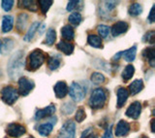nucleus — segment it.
<instances>
[{
  "mask_svg": "<svg viewBox=\"0 0 155 138\" xmlns=\"http://www.w3.org/2000/svg\"><path fill=\"white\" fill-rule=\"evenodd\" d=\"M24 67V53L22 51H18L11 57L8 62L7 71L9 76L12 79H17L21 76L22 69Z\"/></svg>",
  "mask_w": 155,
  "mask_h": 138,
  "instance_id": "obj_1",
  "label": "nucleus"
},
{
  "mask_svg": "<svg viewBox=\"0 0 155 138\" xmlns=\"http://www.w3.org/2000/svg\"><path fill=\"white\" fill-rule=\"evenodd\" d=\"M107 100L106 91L102 88H96L92 91L88 104L93 109H101L103 108Z\"/></svg>",
  "mask_w": 155,
  "mask_h": 138,
  "instance_id": "obj_2",
  "label": "nucleus"
},
{
  "mask_svg": "<svg viewBox=\"0 0 155 138\" xmlns=\"http://www.w3.org/2000/svg\"><path fill=\"white\" fill-rule=\"evenodd\" d=\"M46 60V55L41 50H34L28 57V70L34 71L40 68Z\"/></svg>",
  "mask_w": 155,
  "mask_h": 138,
  "instance_id": "obj_3",
  "label": "nucleus"
},
{
  "mask_svg": "<svg viewBox=\"0 0 155 138\" xmlns=\"http://www.w3.org/2000/svg\"><path fill=\"white\" fill-rule=\"evenodd\" d=\"M1 98L6 104L13 105L18 98V91L12 86L4 87L1 91Z\"/></svg>",
  "mask_w": 155,
  "mask_h": 138,
  "instance_id": "obj_4",
  "label": "nucleus"
},
{
  "mask_svg": "<svg viewBox=\"0 0 155 138\" xmlns=\"http://www.w3.org/2000/svg\"><path fill=\"white\" fill-rule=\"evenodd\" d=\"M57 138H76L75 122L72 121H67L60 129Z\"/></svg>",
  "mask_w": 155,
  "mask_h": 138,
  "instance_id": "obj_5",
  "label": "nucleus"
},
{
  "mask_svg": "<svg viewBox=\"0 0 155 138\" xmlns=\"http://www.w3.org/2000/svg\"><path fill=\"white\" fill-rule=\"evenodd\" d=\"M68 91H69V95L72 99L77 102H80L84 99L86 93L84 88H82L79 83H73L70 87V90Z\"/></svg>",
  "mask_w": 155,
  "mask_h": 138,
  "instance_id": "obj_6",
  "label": "nucleus"
},
{
  "mask_svg": "<svg viewBox=\"0 0 155 138\" xmlns=\"http://www.w3.org/2000/svg\"><path fill=\"white\" fill-rule=\"evenodd\" d=\"M34 88V83L33 81L29 80L26 77H21L18 80V93L21 95L25 96L27 95Z\"/></svg>",
  "mask_w": 155,
  "mask_h": 138,
  "instance_id": "obj_7",
  "label": "nucleus"
},
{
  "mask_svg": "<svg viewBox=\"0 0 155 138\" xmlns=\"http://www.w3.org/2000/svg\"><path fill=\"white\" fill-rule=\"evenodd\" d=\"M25 127L23 126L17 124V122H12V124H9L7 126V129L6 132L9 136L14 137V138H18L22 136L24 133H25Z\"/></svg>",
  "mask_w": 155,
  "mask_h": 138,
  "instance_id": "obj_8",
  "label": "nucleus"
},
{
  "mask_svg": "<svg viewBox=\"0 0 155 138\" xmlns=\"http://www.w3.org/2000/svg\"><path fill=\"white\" fill-rule=\"evenodd\" d=\"M140 112H142V104L139 101H135L128 107L125 114L131 119L137 120L140 115Z\"/></svg>",
  "mask_w": 155,
  "mask_h": 138,
  "instance_id": "obj_9",
  "label": "nucleus"
},
{
  "mask_svg": "<svg viewBox=\"0 0 155 138\" xmlns=\"http://www.w3.org/2000/svg\"><path fill=\"white\" fill-rule=\"evenodd\" d=\"M54 112H55V106L51 104V105L47 106L46 108H44V109L38 110L35 114V120L40 121V120L44 119V118H47V117H50V116L53 115Z\"/></svg>",
  "mask_w": 155,
  "mask_h": 138,
  "instance_id": "obj_10",
  "label": "nucleus"
},
{
  "mask_svg": "<svg viewBox=\"0 0 155 138\" xmlns=\"http://www.w3.org/2000/svg\"><path fill=\"white\" fill-rule=\"evenodd\" d=\"M128 23L125 22H116L113 27H111V34H113V36L116 37L120 35V34H123L125 33L126 31L128 30Z\"/></svg>",
  "mask_w": 155,
  "mask_h": 138,
  "instance_id": "obj_11",
  "label": "nucleus"
},
{
  "mask_svg": "<svg viewBox=\"0 0 155 138\" xmlns=\"http://www.w3.org/2000/svg\"><path fill=\"white\" fill-rule=\"evenodd\" d=\"M54 93H55V95L57 98H59V99H61V98L63 97H65L66 95L68 93V86H67V84L64 82V81H59V82H57L55 84V86H54Z\"/></svg>",
  "mask_w": 155,
  "mask_h": 138,
  "instance_id": "obj_12",
  "label": "nucleus"
},
{
  "mask_svg": "<svg viewBox=\"0 0 155 138\" xmlns=\"http://www.w3.org/2000/svg\"><path fill=\"white\" fill-rule=\"evenodd\" d=\"M129 131H130L129 122H127L126 121H123V120L119 121L117 126H116V129H115V135L117 137L125 136Z\"/></svg>",
  "mask_w": 155,
  "mask_h": 138,
  "instance_id": "obj_13",
  "label": "nucleus"
},
{
  "mask_svg": "<svg viewBox=\"0 0 155 138\" xmlns=\"http://www.w3.org/2000/svg\"><path fill=\"white\" fill-rule=\"evenodd\" d=\"M116 95H117V107L121 108L125 104V102L127 101L129 91L125 88H119L117 91H116Z\"/></svg>",
  "mask_w": 155,
  "mask_h": 138,
  "instance_id": "obj_14",
  "label": "nucleus"
},
{
  "mask_svg": "<svg viewBox=\"0 0 155 138\" xmlns=\"http://www.w3.org/2000/svg\"><path fill=\"white\" fill-rule=\"evenodd\" d=\"M14 40L10 38H5L0 40V53H6L14 48Z\"/></svg>",
  "mask_w": 155,
  "mask_h": 138,
  "instance_id": "obj_15",
  "label": "nucleus"
},
{
  "mask_svg": "<svg viewBox=\"0 0 155 138\" xmlns=\"http://www.w3.org/2000/svg\"><path fill=\"white\" fill-rule=\"evenodd\" d=\"M143 88V80H140V79L133 81L129 85V91H130V95H137V93H139L140 91H142Z\"/></svg>",
  "mask_w": 155,
  "mask_h": 138,
  "instance_id": "obj_16",
  "label": "nucleus"
},
{
  "mask_svg": "<svg viewBox=\"0 0 155 138\" xmlns=\"http://www.w3.org/2000/svg\"><path fill=\"white\" fill-rule=\"evenodd\" d=\"M57 49L62 53H64L65 55L70 56L74 52V45L71 44L70 42H66V41H61L57 44Z\"/></svg>",
  "mask_w": 155,
  "mask_h": 138,
  "instance_id": "obj_17",
  "label": "nucleus"
},
{
  "mask_svg": "<svg viewBox=\"0 0 155 138\" xmlns=\"http://www.w3.org/2000/svg\"><path fill=\"white\" fill-rule=\"evenodd\" d=\"M14 26V18L12 16L6 15L2 19V31L4 33H7L11 31Z\"/></svg>",
  "mask_w": 155,
  "mask_h": 138,
  "instance_id": "obj_18",
  "label": "nucleus"
},
{
  "mask_svg": "<svg viewBox=\"0 0 155 138\" xmlns=\"http://www.w3.org/2000/svg\"><path fill=\"white\" fill-rule=\"evenodd\" d=\"M61 36L66 41H72L75 37V31L72 26H65L61 28Z\"/></svg>",
  "mask_w": 155,
  "mask_h": 138,
  "instance_id": "obj_19",
  "label": "nucleus"
},
{
  "mask_svg": "<svg viewBox=\"0 0 155 138\" xmlns=\"http://www.w3.org/2000/svg\"><path fill=\"white\" fill-rule=\"evenodd\" d=\"M87 43L93 48L100 49L103 47V45H102V38L98 35H94V34H89L88 37H87Z\"/></svg>",
  "mask_w": 155,
  "mask_h": 138,
  "instance_id": "obj_20",
  "label": "nucleus"
},
{
  "mask_svg": "<svg viewBox=\"0 0 155 138\" xmlns=\"http://www.w3.org/2000/svg\"><path fill=\"white\" fill-rule=\"evenodd\" d=\"M40 27V22H33L32 24H31V26H30V28L28 29V31H27V33H26V35L24 36V41H31L32 39H33V37H34V35H35V33H36V31L38 30V28Z\"/></svg>",
  "mask_w": 155,
  "mask_h": 138,
  "instance_id": "obj_21",
  "label": "nucleus"
},
{
  "mask_svg": "<svg viewBox=\"0 0 155 138\" xmlns=\"http://www.w3.org/2000/svg\"><path fill=\"white\" fill-rule=\"evenodd\" d=\"M154 52L155 51L152 47L145 49L143 51V57L148 60L149 64L151 67H154V65H155V53Z\"/></svg>",
  "mask_w": 155,
  "mask_h": 138,
  "instance_id": "obj_22",
  "label": "nucleus"
},
{
  "mask_svg": "<svg viewBox=\"0 0 155 138\" xmlns=\"http://www.w3.org/2000/svg\"><path fill=\"white\" fill-rule=\"evenodd\" d=\"M136 55H137V46H133L132 48L128 49L127 51H125L122 53V57L126 61L131 62L136 58Z\"/></svg>",
  "mask_w": 155,
  "mask_h": 138,
  "instance_id": "obj_23",
  "label": "nucleus"
},
{
  "mask_svg": "<svg viewBox=\"0 0 155 138\" xmlns=\"http://www.w3.org/2000/svg\"><path fill=\"white\" fill-rule=\"evenodd\" d=\"M27 21H28V16L26 14H21L18 18L17 21V28L18 31H22L25 29L26 24H27Z\"/></svg>",
  "mask_w": 155,
  "mask_h": 138,
  "instance_id": "obj_24",
  "label": "nucleus"
},
{
  "mask_svg": "<svg viewBox=\"0 0 155 138\" xmlns=\"http://www.w3.org/2000/svg\"><path fill=\"white\" fill-rule=\"evenodd\" d=\"M18 4H21L19 7L25 8V9L29 10V11H32V12L37 11V5L34 0H23V1H19Z\"/></svg>",
  "mask_w": 155,
  "mask_h": 138,
  "instance_id": "obj_25",
  "label": "nucleus"
},
{
  "mask_svg": "<svg viewBox=\"0 0 155 138\" xmlns=\"http://www.w3.org/2000/svg\"><path fill=\"white\" fill-rule=\"evenodd\" d=\"M55 40H56V32H55V30L53 28H50L47 31L46 40H45L46 45H48V46H52L53 44H54Z\"/></svg>",
  "mask_w": 155,
  "mask_h": 138,
  "instance_id": "obj_26",
  "label": "nucleus"
},
{
  "mask_svg": "<svg viewBox=\"0 0 155 138\" xmlns=\"http://www.w3.org/2000/svg\"><path fill=\"white\" fill-rule=\"evenodd\" d=\"M52 127H53L52 124L46 122V124H43L38 127V132L43 136H48L52 131Z\"/></svg>",
  "mask_w": 155,
  "mask_h": 138,
  "instance_id": "obj_27",
  "label": "nucleus"
},
{
  "mask_svg": "<svg viewBox=\"0 0 155 138\" xmlns=\"http://www.w3.org/2000/svg\"><path fill=\"white\" fill-rule=\"evenodd\" d=\"M128 12H129V14L131 15V16L137 17V16H139V15H140L143 13V7H142V5L139 4V3H133V4L130 5Z\"/></svg>",
  "mask_w": 155,
  "mask_h": 138,
  "instance_id": "obj_28",
  "label": "nucleus"
},
{
  "mask_svg": "<svg viewBox=\"0 0 155 138\" xmlns=\"http://www.w3.org/2000/svg\"><path fill=\"white\" fill-rule=\"evenodd\" d=\"M48 68H50V70H51V71L56 70V69L60 66L59 57H50V58H48Z\"/></svg>",
  "mask_w": 155,
  "mask_h": 138,
  "instance_id": "obj_29",
  "label": "nucleus"
},
{
  "mask_svg": "<svg viewBox=\"0 0 155 138\" xmlns=\"http://www.w3.org/2000/svg\"><path fill=\"white\" fill-rule=\"evenodd\" d=\"M134 73H135V67L133 65L129 64L124 68V70L122 72V78L125 81H128L133 77Z\"/></svg>",
  "mask_w": 155,
  "mask_h": 138,
  "instance_id": "obj_30",
  "label": "nucleus"
},
{
  "mask_svg": "<svg viewBox=\"0 0 155 138\" xmlns=\"http://www.w3.org/2000/svg\"><path fill=\"white\" fill-rule=\"evenodd\" d=\"M68 19H69L70 23H72L73 26H78V24H80L81 22L82 18H81V15L79 12H74L70 15Z\"/></svg>",
  "mask_w": 155,
  "mask_h": 138,
  "instance_id": "obj_31",
  "label": "nucleus"
},
{
  "mask_svg": "<svg viewBox=\"0 0 155 138\" xmlns=\"http://www.w3.org/2000/svg\"><path fill=\"white\" fill-rule=\"evenodd\" d=\"M91 82L95 84V85H100V84L105 82V76L103 74H101L99 72H94L91 75Z\"/></svg>",
  "mask_w": 155,
  "mask_h": 138,
  "instance_id": "obj_32",
  "label": "nucleus"
},
{
  "mask_svg": "<svg viewBox=\"0 0 155 138\" xmlns=\"http://www.w3.org/2000/svg\"><path fill=\"white\" fill-rule=\"evenodd\" d=\"M38 4L40 5L41 11L43 14H47V12L48 11V9L51 8V6L52 5V1L51 0H40L38 2Z\"/></svg>",
  "mask_w": 155,
  "mask_h": 138,
  "instance_id": "obj_33",
  "label": "nucleus"
},
{
  "mask_svg": "<svg viewBox=\"0 0 155 138\" xmlns=\"http://www.w3.org/2000/svg\"><path fill=\"white\" fill-rule=\"evenodd\" d=\"M97 30H98L99 35L102 38H107V37L109 36V34H110V28L107 26H104V24L98 26V28H97Z\"/></svg>",
  "mask_w": 155,
  "mask_h": 138,
  "instance_id": "obj_34",
  "label": "nucleus"
},
{
  "mask_svg": "<svg viewBox=\"0 0 155 138\" xmlns=\"http://www.w3.org/2000/svg\"><path fill=\"white\" fill-rule=\"evenodd\" d=\"M85 112L84 110V108H79L76 113V116H75V119L78 122H81L82 121H84L85 119Z\"/></svg>",
  "mask_w": 155,
  "mask_h": 138,
  "instance_id": "obj_35",
  "label": "nucleus"
},
{
  "mask_svg": "<svg viewBox=\"0 0 155 138\" xmlns=\"http://www.w3.org/2000/svg\"><path fill=\"white\" fill-rule=\"evenodd\" d=\"M14 3L15 2L13 1V0H4V1L1 2V6L5 11L9 12V11H11V9L13 8Z\"/></svg>",
  "mask_w": 155,
  "mask_h": 138,
  "instance_id": "obj_36",
  "label": "nucleus"
},
{
  "mask_svg": "<svg viewBox=\"0 0 155 138\" xmlns=\"http://www.w3.org/2000/svg\"><path fill=\"white\" fill-rule=\"evenodd\" d=\"M154 38H155V32L153 30L148 31L143 37V40L149 44H154Z\"/></svg>",
  "mask_w": 155,
  "mask_h": 138,
  "instance_id": "obj_37",
  "label": "nucleus"
},
{
  "mask_svg": "<svg viewBox=\"0 0 155 138\" xmlns=\"http://www.w3.org/2000/svg\"><path fill=\"white\" fill-rule=\"evenodd\" d=\"M73 110H74V105H73L72 103H70V102L65 103L64 106H63V107L61 108V111L64 112L66 115H68V114H70V113H72Z\"/></svg>",
  "mask_w": 155,
  "mask_h": 138,
  "instance_id": "obj_38",
  "label": "nucleus"
},
{
  "mask_svg": "<svg viewBox=\"0 0 155 138\" xmlns=\"http://www.w3.org/2000/svg\"><path fill=\"white\" fill-rule=\"evenodd\" d=\"M81 138H98L95 133L92 132L91 129H87L85 131H84V133L81 135Z\"/></svg>",
  "mask_w": 155,
  "mask_h": 138,
  "instance_id": "obj_39",
  "label": "nucleus"
},
{
  "mask_svg": "<svg viewBox=\"0 0 155 138\" xmlns=\"http://www.w3.org/2000/svg\"><path fill=\"white\" fill-rule=\"evenodd\" d=\"M80 3H81V1H76V0H74V1H70L67 5V11H69V12L73 11L75 8H78V5Z\"/></svg>",
  "mask_w": 155,
  "mask_h": 138,
  "instance_id": "obj_40",
  "label": "nucleus"
},
{
  "mask_svg": "<svg viewBox=\"0 0 155 138\" xmlns=\"http://www.w3.org/2000/svg\"><path fill=\"white\" fill-rule=\"evenodd\" d=\"M102 138H114L113 137V125H110L107 130L105 131L104 135L102 136Z\"/></svg>",
  "mask_w": 155,
  "mask_h": 138,
  "instance_id": "obj_41",
  "label": "nucleus"
},
{
  "mask_svg": "<svg viewBox=\"0 0 155 138\" xmlns=\"http://www.w3.org/2000/svg\"><path fill=\"white\" fill-rule=\"evenodd\" d=\"M148 21H149V22H153L155 21V18H154V6H152L151 10H150V13H149V16H148Z\"/></svg>",
  "mask_w": 155,
  "mask_h": 138,
  "instance_id": "obj_42",
  "label": "nucleus"
},
{
  "mask_svg": "<svg viewBox=\"0 0 155 138\" xmlns=\"http://www.w3.org/2000/svg\"><path fill=\"white\" fill-rule=\"evenodd\" d=\"M122 53H123V52H119V53H116V55H114V57H113V60L114 61H117L119 58H120V57L122 56Z\"/></svg>",
  "mask_w": 155,
  "mask_h": 138,
  "instance_id": "obj_43",
  "label": "nucleus"
},
{
  "mask_svg": "<svg viewBox=\"0 0 155 138\" xmlns=\"http://www.w3.org/2000/svg\"><path fill=\"white\" fill-rule=\"evenodd\" d=\"M151 131L154 132V120H151Z\"/></svg>",
  "mask_w": 155,
  "mask_h": 138,
  "instance_id": "obj_44",
  "label": "nucleus"
},
{
  "mask_svg": "<svg viewBox=\"0 0 155 138\" xmlns=\"http://www.w3.org/2000/svg\"><path fill=\"white\" fill-rule=\"evenodd\" d=\"M30 138H34V137H32V136H31V137H30Z\"/></svg>",
  "mask_w": 155,
  "mask_h": 138,
  "instance_id": "obj_45",
  "label": "nucleus"
}]
</instances>
